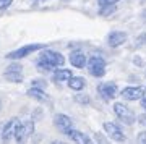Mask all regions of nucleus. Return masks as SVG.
<instances>
[{
  "mask_svg": "<svg viewBox=\"0 0 146 144\" xmlns=\"http://www.w3.org/2000/svg\"><path fill=\"white\" fill-rule=\"evenodd\" d=\"M114 113H115V117L122 122V123H125V125H133L135 123V113L131 112L130 108L127 107L125 104H122V102H115L114 104Z\"/></svg>",
  "mask_w": 146,
  "mask_h": 144,
  "instance_id": "1",
  "label": "nucleus"
},
{
  "mask_svg": "<svg viewBox=\"0 0 146 144\" xmlns=\"http://www.w3.org/2000/svg\"><path fill=\"white\" fill-rule=\"evenodd\" d=\"M44 47H46L44 44H28V46H23L20 49H16V50L10 52L7 55V58H10V60H20V58H25V57L31 55V54H34L37 50H42Z\"/></svg>",
  "mask_w": 146,
  "mask_h": 144,
  "instance_id": "2",
  "label": "nucleus"
},
{
  "mask_svg": "<svg viewBox=\"0 0 146 144\" xmlns=\"http://www.w3.org/2000/svg\"><path fill=\"white\" fill-rule=\"evenodd\" d=\"M86 67L89 75L94 78H102L106 75V60L101 57H89Z\"/></svg>",
  "mask_w": 146,
  "mask_h": 144,
  "instance_id": "3",
  "label": "nucleus"
},
{
  "mask_svg": "<svg viewBox=\"0 0 146 144\" xmlns=\"http://www.w3.org/2000/svg\"><path fill=\"white\" fill-rule=\"evenodd\" d=\"M33 133H34V122H31V120H28V122H18V126H16V131H15V141L16 143H21L28 136H31Z\"/></svg>",
  "mask_w": 146,
  "mask_h": 144,
  "instance_id": "4",
  "label": "nucleus"
},
{
  "mask_svg": "<svg viewBox=\"0 0 146 144\" xmlns=\"http://www.w3.org/2000/svg\"><path fill=\"white\" fill-rule=\"evenodd\" d=\"M39 58H42V60H46L47 63H50V65H54L55 68L62 67L63 63H65V57L60 54V52L57 50H50V49H42L41 55H39Z\"/></svg>",
  "mask_w": 146,
  "mask_h": 144,
  "instance_id": "5",
  "label": "nucleus"
},
{
  "mask_svg": "<svg viewBox=\"0 0 146 144\" xmlns=\"http://www.w3.org/2000/svg\"><path fill=\"white\" fill-rule=\"evenodd\" d=\"M18 122L20 120L13 117L10 118L8 122H3L2 123V131H0V139L7 143V141H10L11 138H15V131H16V126H18Z\"/></svg>",
  "mask_w": 146,
  "mask_h": 144,
  "instance_id": "6",
  "label": "nucleus"
},
{
  "mask_svg": "<svg viewBox=\"0 0 146 144\" xmlns=\"http://www.w3.org/2000/svg\"><path fill=\"white\" fill-rule=\"evenodd\" d=\"M52 122H54V126L63 134H67L70 129H73V120L65 113H55Z\"/></svg>",
  "mask_w": 146,
  "mask_h": 144,
  "instance_id": "7",
  "label": "nucleus"
},
{
  "mask_svg": "<svg viewBox=\"0 0 146 144\" xmlns=\"http://www.w3.org/2000/svg\"><path fill=\"white\" fill-rule=\"evenodd\" d=\"M3 78L11 83H23V67L20 63L13 62L11 65L7 67L5 73H3Z\"/></svg>",
  "mask_w": 146,
  "mask_h": 144,
  "instance_id": "8",
  "label": "nucleus"
},
{
  "mask_svg": "<svg viewBox=\"0 0 146 144\" xmlns=\"http://www.w3.org/2000/svg\"><path fill=\"white\" fill-rule=\"evenodd\" d=\"M102 128H104L106 133L109 134V136L114 139V141H117V143H123V141H127L123 131L120 129V126H119L117 123H112V122H104Z\"/></svg>",
  "mask_w": 146,
  "mask_h": 144,
  "instance_id": "9",
  "label": "nucleus"
},
{
  "mask_svg": "<svg viewBox=\"0 0 146 144\" xmlns=\"http://www.w3.org/2000/svg\"><path fill=\"white\" fill-rule=\"evenodd\" d=\"M146 94V89L143 86H128L122 91V97L125 100H138Z\"/></svg>",
  "mask_w": 146,
  "mask_h": 144,
  "instance_id": "10",
  "label": "nucleus"
},
{
  "mask_svg": "<svg viewBox=\"0 0 146 144\" xmlns=\"http://www.w3.org/2000/svg\"><path fill=\"white\" fill-rule=\"evenodd\" d=\"M117 84L115 83H102L98 86V94H99L101 97L104 99V100H110L112 97H115V94H117Z\"/></svg>",
  "mask_w": 146,
  "mask_h": 144,
  "instance_id": "11",
  "label": "nucleus"
},
{
  "mask_svg": "<svg viewBox=\"0 0 146 144\" xmlns=\"http://www.w3.org/2000/svg\"><path fill=\"white\" fill-rule=\"evenodd\" d=\"M70 63H72L75 68H84L88 65V58L81 50H75L70 54Z\"/></svg>",
  "mask_w": 146,
  "mask_h": 144,
  "instance_id": "12",
  "label": "nucleus"
},
{
  "mask_svg": "<svg viewBox=\"0 0 146 144\" xmlns=\"http://www.w3.org/2000/svg\"><path fill=\"white\" fill-rule=\"evenodd\" d=\"M73 76V73L68 68H55L52 71V81L54 83H63V81H70V78Z\"/></svg>",
  "mask_w": 146,
  "mask_h": 144,
  "instance_id": "13",
  "label": "nucleus"
},
{
  "mask_svg": "<svg viewBox=\"0 0 146 144\" xmlns=\"http://www.w3.org/2000/svg\"><path fill=\"white\" fill-rule=\"evenodd\" d=\"M125 41H127V32H122V31H112L107 36V44L110 47H119Z\"/></svg>",
  "mask_w": 146,
  "mask_h": 144,
  "instance_id": "14",
  "label": "nucleus"
},
{
  "mask_svg": "<svg viewBox=\"0 0 146 144\" xmlns=\"http://www.w3.org/2000/svg\"><path fill=\"white\" fill-rule=\"evenodd\" d=\"M67 136L72 141H75V143H80V144H88V143H91V138L89 136H86L84 133H81V131H78V129H70L67 133Z\"/></svg>",
  "mask_w": 146,
  "mask_h": 144,
  "instance_id": "15",
  "label": "nucleus"
},
{
  "mask_svg": "<svg viewBox=\"0 0 146 144\" xmlns=\"http://www.w3.org/2000/svg\"><path fill=\"white\" fill-rule=\"evenodd\" d=\"M26 96H28V97H31V99H36V100H41V102H44V100H47V99H49V96L44 92V89L33 88V86L26 91Z\"/></svg>",
  "mask_w": 146,
  "mask_h": 144,
  "instance_id": "16",
  "label": "nucleus"
},
{
  "mask_svg": "<svg viewBox=\"0 0 146 144\" xmlns=\"http://www.w3.org/2000/svg\"><path fill=\"white\" fill-rule=\"evenodd\" d=\"M68 88L73 89V91H81V89L86 88V79L81 76H72L68 81Z\"/></svg>",
  "mask_w": 146,
  "mask_h": 144,
  "instance_id": "17",
  "label": "nucleus"
},
{
  "mask_svg": "<svg viewBox=\"0 0 146 144\" xmlns=\"http://www.w3.org/2000/svg\"><path fill=\"white\" fill-rule=\"evenodd\" d=\"M36 67H37V70L39 71H54L55 70V67L54 65H50V63H47L46 60H42V58H37L36 60Z\"/></svg>",
  "mask_w": 146,
  "mask_h": 144,
  "instance_id": "18",
  "label": "nucleus"
},
{
  "mask_svg": "<svg viewBox=\"0 0 146 144\" xmlns=\"http://www.w3.org/2000/svg\"><path fill=\"white\" fill-rule=\"evenodd\" d=\"M115 10H117V8H115V3H114V5H106V7H101L99 15H101V16H109V15H112V13H114Z\"/></svg>",
  "mask_w": 146,
  "mask_h": 144,
  "instance_id": "19",
  "label": "nucleus"
},
{
  "mask_svg": "<svg viewBox=\"0 0 146 144\" xmlns=\"http://www.w3.org/2000/svg\"><path fill=\"white\" fill-rule=\"evenodd\" d=\"M73 100L78 104H83V105H86V104L91 102V99H89V96H84V94H76L75 97H73Z\"/></svg>",
  "mask_w": 146,
  "mask_h": 144,
  "instance_id": "20",
  "label": "nucleus"
},
{
  "mask_svg": "<svg viewBox=\"0 0 146 144\" xmlns=\"http://www.w3.org/2000/svg\"><path fill=\"white\" fill-rule=\"evenodd\" d=\"M46 84H47V83L44 81V79H33V81H31V86H33V88H41V89H44V88H46Z\"/></svg>",
  "mask_w": 146,
  "mask_h": 144,
  "instance_id": "21",
  "label": "nucleus"
},
{
  "mask_svg": "<svg viewBox=\"0 0 146 144\" xmlns=\"http://www.w3.org/2000/svg\"><path fill=\"white\" fill-rule=\"evenodd\" d=\"M117 2H120V0H98V5H99V7L114 5V3H117Z\"/></svg>",
  "mask_w": 146,
  "mask_h": 144,
  "instance_id": "22",
  "label": "nucleus"
},
{
  "mask_svg": "<svg viewBox=\"0 0 146 144\" xmlns=\"http://www.w3.org/2000/svg\"><path fill=\"white\" fill-rule=\"evenodd\" d=\"M13 0H0V10H7L8 7H11Z\"/></svg>",
  "mask_w": 146,
  "mask_h": 144,
  "instance_id": "23",
  "label": "nucleus"
},
{
  "mask_svg": "<svg viewBox=\"0 0 146 144\" xmlns=\"http://www.w3.org/2000/svg\"><path fill=\"white\" fill-rule=\"evenodd\" d=\"M136 141H138V143H145V144H146V131H141V133H138V136H136Z\"/></svg>",
  "mask_w": 146,
  "mask_h": 144,
  "instance_id": "24",
  "label": "nucleus"
},
{
  "mask_svg": "<svg viewBox=\"0 0 146 144\" xmlns=\"http://www.w3.org/2000/svg\"><path fill=\"white\" fill-rule=\"evenodd\" d=\"M138 123L146 126V115H140V117H138Z\"/></svg>",
  "mask_w": 146,
  "mask_h": 144,
  "instance_id": "25",
  "label": "nucleus"
},
{
  "mask_svg": "<svg viewBox=\"0 0 146 144\" xmlns=\"http://www.w3.org/2000/svg\"><path fill=\"white\" fill-rule=\"evenodd\" d=\"M140 104H141V108H143V110H146V94L140 99Z\"/></svg>",
  "mask_w": 146,
  "mask_h": 144,
  "instance_id": "26",
  "label": "nucleus"
},
{
  "mask_svg": "<svg viewBox=\"0 0 146 144\" xmlns=\"http://www.w3.org/2000/svg\"><path fill=\"white\" fill-rule=\"evenodd\" d=\"M143 18H145V21H146V11H145V13H143Z\"/></svg>",
  "mask_w": 146,
  "mask_h": 144,
  "instance_id": "27",
  "label": "nucleus"
},
{
  "mask_svg": "<svg viewBox=\"0 0 146 144\" xmlns=\"http://www.w3.org/2000/svg\"><path fill=\"white\" fill-rule=\"evenodd\" d=\"M0 110H2V100H0Z\"/></svg>",
  "mask_w": 146,
  "mask_h": 144,
  "instance_id": "28",
  "label": "nucleus"
},
{
  "mask_svg": "<svg viewBox=\"0 0 146 144\" xmlns=\"http://www.w3.org/2000/svg\"><path fill=\"white\" fill-rule=\"evenodd\" d=\"M0 131H2V123H0Z\"/></svg>",
  "mask_w": 146,
  "mask_h": 144,
  "instance_id": "29",
  "label": "nucleus"
},
{
  "mask_svg": "<svg viewBox=\"0 0 146 144\" xmlns=\"http://www.w3.org/2000/svg\"><path fill=\"white\" fill-rule=\"evenodd\" d=\"M37 2H44V0H37Z\"/></svg>",
  "mask_w": 146,
  "mask_h": 144,
  "instance_id": "30",
  "label": "nucleus"
}]
</instances>
